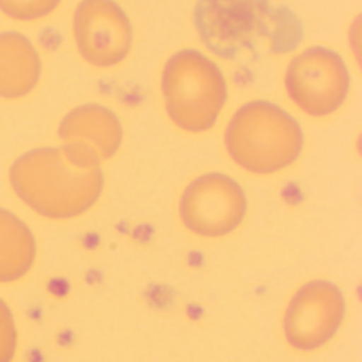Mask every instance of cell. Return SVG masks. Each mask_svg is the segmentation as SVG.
Returning <instances> with one entry per match:
<instances>
[{"label":"cell","mask_w":362,"mask_h":362,"mask_svg":"<svg viewBox=\"0 0 362 362\" xmlns=\"http://www.w3.org/2000/svg\"><path fill=\"white\" fill-rule=\"evenodd\" d=\"M246 216V195L240 185L223 174L193 180L180 199V218L202 238H223L235 231Z\"/></svg>","instance_id":"obj_5"},{"label":"cell","mask_w":362,"mask_h":362,"mask_svg":"<svg viewBox=\"0 0 362 362\" xmlns=\"http://www.w3.org/2000/svg\"><path fill=\"white\" fill-rule=\"evenodd\" d=\"M17 348V331L11 310L0 301V362H11Z\"/></svg>","instance_id":"obj_12"},{"label":"cell","mask_w":362,"mask_h":362,"mask_svg":"<svg viewBox=\"0 0 362 362\" xmlns=\"http://www.w3.org/2000/svg\"><path fill=\"white\" fill-rule=\"evenodd\" d=\"M161 91L170 119L191 134L210 129L227 102L221 68L195 49H182L168 59Z\"/></svg>","instance_id":"obj_3"},{"label":"cell","mask_w":362,"mask_h":362,"mask_svg":"<svg viewBox=\"0 0 362 362\" xmlns=\"http://www.w3.org/2000/svg\"><path fill=\"white\" fill-rule=\"evenodd\" d=\"M62 0H0V11L19 21H34L51 15Z\"/></svg>","instance_id":"obj_11"},{"label":"cell","mask_w":362,"mask_h":362,"mask_svg":"<svg viewBox=\"0 0 362 362\" xmlns=\"http://www.w3.org/2000/svg\"><path fill=\"white\" fill-rule=\"evenodd\" d=\"M36 257L30 229L11 212L0 210V282L23 278Z\"/></svg>","instance_id":"obj_10"},{"label":"cell","mask_w":362,"mask_h":362,"mask_svg":"<svg viewBox=\"0 0 362 362\" xmlns=\"http://www.w3.org/2000/svg\"><path fill=\"white\" fill-rule=\"evenodd\" d=\"M284 83L291 100L303 112L329 117L348 98L350 72L339 53L327 47H310L291 59Z\"/></svg>","instance_id":"obj_4"},{"label":"cell","mask_w":362,"mask_h":362,"mask_svg":"<svg viewBox=\"0 0 362 362\" xmlns=\"http://www.w3.org/2000/svg\"><path fill=\"white\" fill-rule=\"evenodd\" d=\"M346 316L341 291L325 280L301 286L284 316V335L288 344L301 352L327 346L339 331Z\"/></svg>","instance_id":"obj_7"},{"label":"cell","mask_w":362,"mask_h":362,"mask_svg":"<svg viewBox=\"0 0 362 362\" xmlns=\"http://www.w3.org/2000/svg\"><path fill=\"white\" fill-rule=\"evenodd\" d=\"M62 148L85 165L100 168L110 159L123 140L117 115L98 104H85L70 110L59 125Z\"/></svg>","instance_id":"obj_8"},{"label":"cell","mask_w":362,"mask_h":362,"mask_svg":"<svg viewBox=\"0 0 362 362\" xmlns=\"http://www.w3.org/2000/svg\"><path fill=\"white\" fill-rule=\"evenodd\" d=\"M225 146L244 170L276 174L297 161L303 148V134L286 110L257 100L233 115L225 132Z\"/></svg>","instance_id":"obj_2"},{"label":"cell","mask_w":362,"mask_h":362,"mask_svg":"<svg viewBox=\"0 0 362 362\" xmlns=\"http://www.w3.org/2000/svg\"><path fill=\"white\" fill-rule=\"evenodd\" d=\"M40 78V57L34 45L19 32L0 34V98L19 100Z\"/></svg>","instance_id":"obj_9"},{"label":"cell","mask_w":362,"mask_h":362,"mask_svg":"<svg viewBox=\"0 0 362 362\" xmlns=\"http://www.w3.org/2000/svg\"><path fill=\"white\" fill-rule=\"evenodd\" d=\"M11 185L34 212L66 221L87 212L102 193V172L70 157L64 148H38L11 168Z\"/></svg>","instance_id":"obj_1"},{"label":"cell","mask_w":362,"mask_h":362,"mask_svg":"<svg viewBox=\"0 0 362 362\" xmlns=\"http://www.w3.org/2000/svg\"><path fill=\"white\" fill-rule=\"evenodd\" d=\"M78 53L95 68L121 64L132 49V23L115 0H83L72 17Z\"/></svg>","instance_id":"obj_6"}]
</instances>
